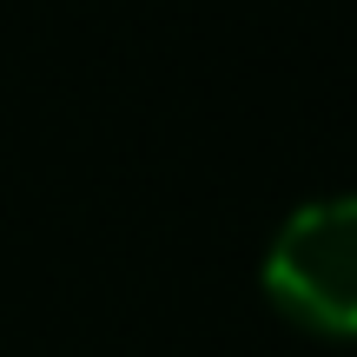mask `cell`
I'll use <instances>...</instances> for the list:
<instances>
[{"label": "cell", "instance_id": "6da1fadb", "mask_svg": "<svg viewBox=\"0 0 357 357\" xmlns=\"http://www.w3.org/2000/svg\"><path fill=\"white\" fill-rule=\"evenodd\" d=\"M265 298L311 337H357V192L298 205L265 252Z\"/></svg>", "mask_w": 357, "mask_h": 357}]
</instances>
